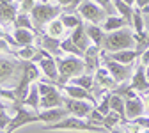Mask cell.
Listing matches in <instances>:
<instances>
[{"instance_id": "1", "label": "cell", "mask_w": 149, "mask_h": 133, "mask_svg": "<svg viewBox=\"0 0 149 133\" xmlns=\"http://www.w3.org/2000/svg\"><path fill=\"white\" fill-rule=\"evenodd\" d=\"M61 14H62V7L59 2H36L34 9L30 13V18H32L36 30L39 34H43L45 32L43 27L53 20H57Z\"/></svg>"}, {"instance_id": "2", "label": "cell", "mask_w": 149, "mask_h": 133, "mask_svg": "<svg viewBox=\"0 0 149 133\" xmlns=\"http://www.w3.org/2000/svg\"><path fill=\"white\" fill-rule=\"evenodd\" d=\"M124 50H135L133 32L128 27L105 36V41H103V52L105 53H117V52H124Z\"/></svg>"}, {"instance_id": "3", "label": "cell", "mask_w": 149, "mask_h": 133, "mask_svg": "<svg viewBox=\"0 0 149 133\" xmlns=\"http://www.w3.org/2000/svg\"><path fill=\"white\" fill-rule=\"evenodd\" d=\"M41 130L45 131H89V133H107V130L103 126H96L85 119H78V117H66L61 123L55 124H45L41 126Z\"/></svg>"}, {"instance_id": "4", "label": "cell", "mask_w": 149, "mask_h": 133, "mask_svg": "<svg viewBox=\"0 0 149 133\" xmlns=\"http://www.w3.org/2000/svg\"><path fill=\"white\" fill-rule=\"evenodd\" d=\"M55 62H57V69H59V82H57V85H66V82H71L73 78L84 75V69H85L84 59H80V57H73V55L59 57V59H55Z\"/></svg>"}, {"instance_id": "5", "label": "cell", "mask_w": 149, "mask_h": 133, "mask_svg": "<svg viewBox=\"0 0 149 133\" xmlns=\"http://www.w3.org/2000/svg\"><path fill=\"white\" fill-rule=\"evenodd\" d=\"M37 89H39V94H41L39 107L43 110L64 108V96L61 94V91L57 89V85L48 84L46 80H41V82H37Z\"/></svg>"}, {"instance_id": "6", "label": "cell", "mask_w": 149, "mask_h": 133, "mask_svg": "<svg viewBox=\"0 0 149 133\" xmlns=\"http://www.w3.org/2000/svg\"><path fill=\"white\" fill-rule=\"evenodd\" d=\"M78 16L82 20L89 22L91 25H103V22L107 20V14L101 9V6L98 2H91V0H85V2H80L78 9H77Z\"/></svg>"}, {"instance_id": "7", "label": "cell", "mask_w": 149, "mask_h": 133, "mask_svg": "<svg viewBox=\"0 0 149 133\" xmlns=\"http://www.w3.org/2000/svg\"><path fill=\"white\" fill-rule=\"evenodd\" d=\"M16 116L11 119V124L7 126V131H16L18 128H22L25 124H32V123H39V112L34 110H25L23 105H13Z\"/></svg>"}, {"instance_id": "8", "label": "cell", "mask_w": 149, "mask_h": 133, "mask_svg": "<svg viewBox=\"0 0 149 133\" xmlns=\"http://www.w3.org/2000/svg\"><path fill=\"white\" fill-rule=\"evenodd\" d=\"M101 61H103V66H105V68L108 69V73L112 75V78L117 82V85L126 84V80H132V77H133L132 66H123V64H119V62L110 61L103 52H101Z\"/></svg>"}, {"instance_id": "9", "label": "cell", "mask_w": 149, "mask_h": 133, "mask_svg": "<svg viewBox=\"0 0 149 133\" xmlns=\"http://www.w3.org/2000/svg\"><path fill=\"white\" fill-rule=\"evenodd\" d=\"M64 108L71 114L73 117H78V119H89V116L92 114L96 107L89 103V101H82V100H73V98H66L64 96Z\"/></svg>"}, {"instance_id": "10", "label": "cell", "mask_w": 149, "mask_h": 133, "mask_svg": "<svg viewBox=\"0 0 149 133\" xmlns=\"http://www.w3.org/2000/svg\"><path fill=\"white\" fill-rule=\"evenodd\" d=\"M18 14H20V2H4V0H0V25L2 27L14 25Z\"/></svg>"}, {"instance_id": "11", "label": "cell", "mask_w": 149, "mask_h": 133, "mask_svg": "<svg viewBox=\"0 0 149 133\" xmlns=\"http://www.w3.org/2000/svg\"><path fill=\"white\" fill-rule=\"evenodd\" d=\"M37 68L43 71L45 80H46L48 84L57 85V82H59V69H57V62H55V59H53L52 55L43 57V59L37 62Z\"/></svg>"}, {"instance_id": "12", "label": "cell", "mask_w": 149, "mask_h": 133, "mask_svg": "<svg viewBox=\"0 0 149 133\" xmlns=\"http://www.w3.org/2000/svg\"><path fill=\"white\" fill-rule=\"evenodd\" d=\"M57 89H61V91H64L69 98H73V100H82V101H89V103H92V105H98L96 103V96H92V92H89V91H85V89H82V87H77V85H73V84H66V85H57Z\"/></svg>"}, {"instance_id": "13", "label": "cell", "mask_w": 149, "mask_h": 133, "mask_svg": "<svg viewBox=\"0 0 149 133\" xmlns=\"http://www.w3.org/2000/svg\"><path fill=\"white\" fill-rule=\"evenodd\" d=\"M130 87H132L135 92H149V80H147V69L139 64L137 69L133 71V77H132V82H130Z\"/></svg>"}, {"instance_id": "14", "label": "cell", "mask_w": 149, "mask_h": 133, "mask_svg": "<svg viewBox=\"0 0 149 133\" xmlns=\"http://www.w3.org/2000/svg\"><path fill=\"white\" fill-rule=\"evenodd\" d=\"M144 112H146V103H144V100H140L139 96H135V98H132V100H126V114H124L126 121L133 123V121L140 119V117L144 116Z\"/></svg>"}, {"instance_id": "15", "label": "cell", "mask_w": 149, "mask_h": 133, "mask_svg": "<svg viewBox=\"0 0 149 133\" xmlns=\"http://www.w3.org/2000/svg\"><path fill=\"white\" fill-rule=\"evenodd\" d=\"M100 61H101V50L98 46L92 45L85 53H84V64H85V69H87V75H91L92 71H98L101 66H100Z\"/></svg>"}, {"instance_id": "16", "label": "cell", "mask_w": 149, "mask_h": 133, "mask_svg": "<svg viewBox=\"0 0 149 133\" xmlns=\"http://www.w3.org/2000/svg\"><path fill=\"white\" fill-rule=\"evenodd\" d=\"M69 39L78 46V50L82 52V53H85L91 46H92V43H91V39L87 37V34H85V25L82 23V25H78L74 30H71V34H69Z\"/></svg>"}, {"instance_id": "17", "label": "cell", "mask_w": 149, "mask_h": 133, "mask_svg": "<svg viewBox=\"0 0 149 133\" xmlns=\"http://www.w3.org/2000/svg\"><path fill=\"white\" fill-rule=\"evenodd\" d=\"M41 36V39H39V48H43V50H46L52 57H55V59H59V57H62V50H61V41L59 39H53V37H50V36H46L45 32L43 34H39Z\"/></svg>"}, {"instance_id": "18", "label": "cell", "mask_w": 149, "mask_h": 133, "mask_svg": "<svg viewBox=\"0 0 149 133\" xmlns=\"http://www.w3.org/2000/svg\"><path fill=\"white\" fill-rule=\"evenodd\" d=\"M66 117H69V112L66 108H52V110H45L39 114V123L55 124V123H61Z\"/></svg>"}, {"instance_id": "19", "label": "cell", "mask_w": 149, "mask_h": 133, "mask_svg": "<svg viewBox=\"0 0 149 133\" xmlns=\"http://www.w3.org/2000/svg\"><path fill=\"white\" fill-rule=\"evenodd\" d=\"M114 6H116V11L119 13V16L126 22V25L132 27V25H133V14H135L133 2H123V0H116Z\"/></svg>"}, {"instance_id": "20", "label": "cell", "mask_w": 149, "mask_h": 133, "mask_svg": "<svg viewBox=\"0 0 149 133\" xmlns=\"http://www.w3.org/2000/svg\"><path fill=\"white\" fill-rule=\"evenodd\" d=\"M94 84L101 89H112L114 91L117 87V82L112 78V75L108 73L107 68H100L96 73H94Z\"/></svg>"}, {"instance_id": "21", "label": "cell", "mask_w": 149, "mask_h": 133, "mask_svg": "<svg viewBox=\"0 0 149 133\" xmlns=\"http://www.w3.org/2000/svg\"><path fill=\"white\" fill-rule=\"evenodd\" d=\"M13 37H14L16 45L20 46V48L34 46V43H36V32H32V30H25V29H14Z\"/></svg>"}, {"instance_id": "22", "label": "cell", "mask_w": 149, "mask_h": 133, "mask_svg": "<svg viewBox=\"0 0 149 133\" xmlns=\"http://www.w3.org/2000/svg\"><path fill=\"white\" fill-rule=\"evenodd\" d=\"M105 53V52H103ZM110 61L114 62H119L123 66H132L135 62V59L139 57V53L135 50H124V52H117V53H105Z\"/></svg>"}, {"instance_id": "23", "label": "cell", "mask_w": 149, "mask_h": 133, "mask_svg": "<svg viewBox=\"0 0 149 133\" xmlns=\"http://www.w3.org/2000/svg\"><path fill=\"white\" fill-rule=\"evenodd\" d=\"M85 34H87V37L91 39V43L94 45V46H98L100 50L103 48V41H105V32H103V29L100 27V25H85Z\"/></svg>"}, {"instance_id": "24", "label": "cell", "mask_w": 149, "mask_h": 133, "mask_svg": "<svg viewBox=\"0 0 149 133\" xmlns=\"http://www.w3.org/2000/svg\"><path fill=\"white\" fill-rule=\"evenodd\" d=\"M45 34H46V36H50V37H53V39L62 41V37L66 36V27L62 25V22L57 18V20H53V22H50V23L46 25Z\"/></svg>"}, {"instance_id": "25", "label": "cell", "mask_w": 149, "mask_h": 133, "mask_svg": "<svg viewBox=\"0 0 149 133\" xmlns=\"http://www.w3.org/2000/svg\"><path fill=\"white\" fill-rule=\"evenodd\" d=\"M124 27H128V25H126V22L123 20L121 16H108L107 20L103 22V25H101L103 32H107V34L116 32V30H121V29H124Z\"/></svg>"}, {"instance_id": "26", "label": "cell", "mask_w": 149, "mask_h": 133, "mask_svg": "<svg viewBox=\"0 0 149 133\" xmlns=\"http://www.w3.org/2000/svg\"><path fill=\"white\" fill-rule=\"evenodd\" d=\"M39 103H41V94H39V89H37V84H32L29 96H27V100L23 101V107H30L34 112H37V110H39Z\"/></svg>"}, {"instance_id": "27", "label": "cell", "mask_w": 149, "mask_h": 133, "mask_svg": "<svg viewBox=\"0 0 149 133\" xmlns=\"http://www.w3.org/2000/svg\"><path fill=\"white\" fill-rule=\"evenodd\" d=\"M71 84L77 85V87H82V89H85L89 92H92V89H94V85H96L94 84V77H92V75H87V73L80 75V77H77V78H73ZM92 96H94V94H92Z\"/></svg>"}, {"instance_id": "28", "label": "cell", "mask_w": 149, "mask_h": 133, "mask_svg": "<svg viewBox=\"0 0 149 133\" xmlns=\"http://www.w3.org/2000/svg\"><path fill=\"white\" fill-rule=\"evenodd\" d=\"M14 29H25V30H32V32H36L37 36H39V32L36 30V27H34V23H32V18H30V14H25V13H20L16 16V20H14V25H13Z\"/></svg>"}, {"instance_id": "29", "label": "cell", "mask_w": 149, "mask_h": 133, "mask_svg": "<svg viewBox=\"0 0 149 133\" xmlns=\"http://www.w3.org/2000/svg\"><path fill=\"white\" fill-rule=\"evenodd\" d=\"M110 110L119 114V116L124 119V124H126V117H124V114H126V101L121 96H117V94H110Z\"/></svg>"}, {"instance_id": "30", "label": "cell", "mask_w": 149, "mask_h": 133, "mask_svg": "<svg viewBox=\"0 0 149 133\" xmlns=\"http://www.w3.org/2000/svg\"><path fill=\"white\" fill-rule=\"evenodd\" d=\"M59 20L62 22V25L66 27V30L68 29H71V30H74L78 25H82V18L78 16V14H69V13H62L61 16H59Z\"/></svg>"}, {"instance_id": "31", "label": "cell", "mask_w": 149, "mask_h": 133, "mask_svg": "<svg viewBox=\"0 0 149 133\" xmlns=\"http://www.w3.org/2000/svg\"><path fill=\"white\" fill-rule=\"evenodd\" d=\"M61 50H62L64 53H68V55H73V57H80V59H84V53L78 50L77 45H74V43L69 39V36L64 37V39L61 41Z\"/></svg>"}, {"instance_id": "32", "label": "cell", "mask_w": 149, "mask_h": 133, "mask_svg": "<svg viewBox=\"0 0 149 133\" xmlns=\"http://www.w3.org/2000/svg\"><path fill=\"white\" fill-rule=\"evenodd\" d=\"M18 59H22L23 62H32L34 57L37 53V46H25V48H20L18 52H13Z\"/></svg>"}, {"instance_id": "33", "label": "cell", "mask_w": 149, "mask_h": 133, "mask_svg": "<svg viewBox=\"0 0 149 133\" xmlns=\"http://www.w3.org/2000/svg\"><path fill=\"white\" fill-rule=\"evenodd\" d=\"M119 121H123V123H124V119L119 116V114L110 112L108 116H105V119H103V128H105V130H112L114 126H117V124H119Z\"/></svg>"}, {"instance_id": "34", "label": "cell", "mask_w": 149, "mask_h": 133, "mask_svg": "<svg viewBox=\"0 0 149 133\" xmlns=\"http://www.w3.org/2000/svg\"><path fill=\"white\" fill-rule=\"evenodd\" d=\"M96 110L101 114L103 117H105V116H108V114L112 112V110H110V94H105V98L101 100V103H100V105H96Z\"/></svg>"}, {"instance_id": "35", "label": "cell", "mask_w": 149, "mask_h": 133, "mask_svg": "<svg viewBox=\"0 0 149 133\" xmlns=\"http://www.w3.org/2000/svg\"><path fill=\"white\" fill-rule=\"evenodd\" d=\"M9 124H11V117L7 116L6 107H4V105H0V131H2V130H7Z\"/></svg>"}, {"instance_id": "36", "label": "cell", "mask_w": 149, "mask_h": 133, "mask_svg": "<svg viewBox=\"0 0 149 133\" xmlns=\"http://www.w3.org/2000/svg\"><path fill=\"white\" fill-rule=\"evenodd\" d=\"M100 6H101V9L105 11V14L107 16H116L114 13H116V6H114V2H108V0H101V2H98Z\"/></svg>"}, {"instance_id": "37", "label": "cell", "mask_w": 149, "mask_h": 133, "mask_svg": "<svg viewBox=\"0 0 149 133\" xmlns=\"http://www.w3.org/2000/svg\"><path fill=\"white\" fill-rule=\"evenodd\" d=\"M36 2L34 0H23V2H20V13H25V14H30L32 9H34Z\"/></svg>"}, {"instance_id": "38", "label": "cell", "mask_w": 149, "mask_h": 133, "mask_svg": "<svg viewBox=\"0 0 149 133\" xmlns=\"http://www.w3.org/2000/svg\"><path fill=\"white\" fill-rule=\"evenodd\" d=\"M144 22H146V30H147V34H149V16L144 18Z\"/></svg>"}, {"instance_id": "39", "label": "cell", "mask_w": 149, "mask_h": 133, "mask_svg": "<svg viewBox=\"0 0 149 133\" xmlns=\"http://www.w3.org/2000/svg\"><path fill=\"white\" fill-rule=\"evenodd\" d=\"M6 36H7V34H6L2 29H0V39H6Z\"/></svg>"}, {"instance_id": "40", "label": "cell", "mask_w": 149, "mask_h": 133, "mask_svg": "<svg viewBox=\"0 0 149 133\" xmlns=\"http://www.w3.org/2000/svg\"><path fill=\"white\" fill-rule=\"evenodd\" d=\"M0 133H11V131H7V130H2V131H0Z\"/></svg>"}, {"instance_id": "41", "label": "cell", "mask_w": 149, "mask_h": 133, "mask_svg": "<svg viewBox=\"0 0 149 133\" xmlns=\"http://www.w3.org/2000/svg\"><path fill=\"white\" fill-rule=\"evenodd\" d=\"M112 133H123V131H112Z\"/></svg>"}, {"instance_id": "42", "label": "cell", "mask_w": 149, "mask_h": 133, "mask_svg": "<svg viewBox=\"0 0 149 133\" xmlns=\"http://www.w3.org/2000/svg\"><path fill=\"white\" fill-rule=\"evenodd\" d=\"M147 80H149V71H147Z\"/></svg>"}]
</instances>
